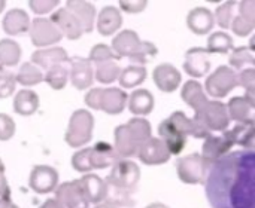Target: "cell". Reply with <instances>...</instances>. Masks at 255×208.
Masks as SVG:
<instances>
[{"label":"cell","instance_id":"cell-51","mask_svg":"<svg viewBox=\"0 0 255 208\" xmlns=\"http://www.w3.org/2000/svg\"><path fill=\"white\" fill-rule=\"evenodd\" d=\"M100 94H102V88H93L88 91V94L85 95L84 101L90 109L99 110V104H100Z\"/></svg>","mask_w":255,"mask_h":208},{"label":"cell","instance_id":"cell-9","mask_svg":"<svg viewBox=\"0 0 255 208\" xmlns=\"http://www.w3.org/2000/svg\"><path fill=\"white\" fill-rule=\"evenodd\" d=\"M208 170L206 161L199 155H190L178 162L179 177L185 183H199L203 180Z\"/></svg>","mask_w":255,"mask_h":208},{"label":"cell","instance_id":"cell-28","mask_svg":"<svg viewBox=\"0 0 255 208\" xmlns=\"http://www.w3.org/2000/svg\"><path fill=\"white\" fill-rule=\"evenodd\" d=\"M57 183V173L49 167H36L30 177V185L36 192H49Z\"/></svg>","mask_w":255,"mask_h":208},{"label":"cell","instance_id":"cell-23","mask_svg":"<svg viewBox=\"0 0 255 208\" xmlns=\"http://www.w3.org/2000/svg\"><path fill=\"white\" fill-rule=\"evenodd\" d=\"M254 100L248 97H233L227 104V113L230 121L235 122H247L253 119V110H254Z\"/></svg>","mask_w":255,"mask_h":208},{"label":"cell","instance_id":"cell-47","mask_svg":"<svg viewBox=\"0 0 255 208\" xmlns=\"http://www.w3.org/2000/svg\"><path fill=\"white\" fill-rule=\"evenodd\" d=\"M15 133V122L13 119L6 115L0 113V140H9Z\"/></svg>","mask_w":255,"mask_h":208},{"label":"cell","instance_id":"cell-44","mask_svg":"<svg viewBox=\"0 0 255 208\" xmlns=\"http://www.w3.org/2000/svg\"><path fill=\"white\" fill-rule=\"evenodd\" d=\"M15 74L9 71H1L0 73V98H7L13 94L15 91Z\"/></svg>","mask_w":255,"mask_h":208},{"label":"cell","instance_id":"cell-15","mask_svg":"<svg viewBox=\"0 0 255 208\" xmlns=\"http://www.w3.org/2000/svg\"><path fill=\"white\" fill-rule=\"evenodd\" d=\"M139 158L142 162L155 165V164H163L169 159L170 153L166 147V144L160 139H148L140 147H139Z\"/></svg>","mask_w":255,"mask_h":208},{"label":"cell","instance_id":"cell-55","mask_svg":"<svg viewBox=\"0 0 255 208\" xmlns=\"http://www.w3.org/2000/svg\"><path fill=\"white\" fill-rule=\"evenodd\" d=\"M149 208H166L164 206H161V204H154V206H151Z\"/></svg>","mask_w":255,"mask_h":208},{"label":"cell","instance_id":"cell-2","mask_svg":"<svg viewBox=\"0 0 255 208\" xmlns=\"http://www.w3.org/2000/svg\"><path fill=\"white\" fill-rule=\"evenodd\" d=\"M151 139V125L143 118H133L126 125L115 130L117 150L124 156H131L139 152V147Z\"/></svg>","mask_w":255,"mask_h":208},{"label":"cell","instance_id":"cell-50","mask_svg":"<svg viewBox=\"0 0 255 208\" xmlns=\"http://www.w3.org/2000/svg\"><path fill=\"white\" fill-rule=\"evenodd\" d=\"M239 12L242 18H245L247 21L255 24V4L253 0H245L239 3Z\"/></svg>","mask_w":255,"mask_h":208},{"label":"cell","instance_id":"cell-39","mask_svg":"<svg viewBox=\"0 0 255 208\" xmlns=\"http://www.w3.org/2000/svg\"><path fill=\"white\" fill-rule=\"evenodd\" d=\"M254 61L253 51L247 46H239L233 49L230 55V66L235 69H244L245 64H254Z\"/></svg>","mask_w":255,"mask_h":208},{"label":"cell","instance_id":"cell-27","mask_svg":"<svg viewBox=\"0 0 255 208\" xmlns=\"http://www.w3.org/2000/svg\"><path fill=\"white\" fill-rule=\"evenodd\" d=\"M181 97L194 110V113L199 112L208 101V97H206L202 85L196 80H188L184 83V86L181 89Z\"/></svg>","mask_w":255,"mask_h":208},{"label":"cell","instance_id":"cell-58","mask_svg":"<svg viewBox=\"0 0 255 208\" xmlns=\"http://www.w3.org/2000/svg\"><path fill=\"white\" fill-rule=\"evenodd\" d=\"M99 208H111V207H99Z\"/></svg>","mask_w":255,"mask_h":208},{"label":"cell","instance_id":"cell-20","mask_svg":"<svg viewBox=\"0 0 255 208\" xmlns=\"http://www.w3.org/2000/svg\"><path fill=\"white\" fill-rule=\"evenodd\" d=\"M97 31L102 36H112L123 25V15L115 6H105L97 15Z\"/></svg>","mask_w":255,"mask_h":208},{"label":"cell","instance_id":"cell-48","mask_svg":"<svg viewBox=\"0 0 255 208\" xmlns=\"http://www.w3.org/2000/svg\"><path fill=\"white\" fill-rule=\"evenodd\" d=\"M73 167L78 171H88L91 168L90 164V149H82L73 156Z\"/></svg>","mask_w":255,"mask_h":208},{"label":"cell","instance_id":"cell-22","mask_svg":"<svg viewBox=\"0 0 255 208\" xmlns=\"http://www.w3.org/2000/svg\"><path fill=\"white\" fill-rule=\"evenodd\" d=\"M1 28L9 36L27 33L30 28V18L22 9H10L6 12L1 21Z\"/></svg>","mask_w":255,"mask_h":208},{"label":"cell","instance_id":"cell-11","mask_svg":"<svg viewBox=\"0 0 255 208\" xmlns=\"http://www.w3.org/2000/svg\"><path fill=\"white\" fill-rule=\"evenodd\" d=\"M152 79L157 85V88L163 92H173L181 85V73L179 70L167 63L158 64L152 71Z\"/></svg>","mask_w":255,"mask_h":208},{"label":"cell","instance_id":"cell-19","mask_svg":"<svg viewBox=\"0 0 255 208\" xmlns=\"http://www.w3.org/2000/svg\"><path fill=\"white\" fill-rule=\"evenodd\" d=\"M214 24H215L214 13L208 7L199 6L188 12L187 25L196 34H208L214 28Z\"/></svg>","mask_w":255,"mask_h":208},{"label":"cell","instance_id":"cell-1","mask_svg":"<svg viewBox=\"0 0 255 208\" xmlns=\"http://www.w3.org/2000/svg\"><path fill=\"white\" fill-rule=\"evenodd\" d=\"M254 153L224 155L209 173L206 194L214 208H254Z\"/></svg>","mask_w":255,"mask_h":208},{"label":"cell","instance_id":"cell-25","mask_svg":"<svg viewBox=\"0 0 255 208\" xmlns=\"http://www.w3.org/2000/svg\"><path fill=\"white\" fill-rule=\"evenodd\" d=\"M58 200L69 208H87L88 200L82 191L81 183H66L58 189Z\"/></svg>","mask_w":255,"mask_h":208},{"label":"cell","instance_id":"cell-3","mask_svg":"<svg viewBox=\"0 0 255 208\" xmlns=\"http://www.w3.org/2000/svg\"><path fill=\"white\" fill-rule=\"evenodd\" d=\"M93 127H94V118L88 110L79 109L73 112L69 121L66 141L72 147H79V146L87 144L91 140Z\"/></svg>","mask_w":255,"mask_h":208},{"label":"cell","instance_id":"cell-7","mask_svg":"<svg viewBox=\"0 0 255 208\" xmlns=\"http://www.w3.org/2000/svg\"><path fill=\"white\" fill-rule=\"evenodd\" d=\"M69 79L76 89H87L93 85L94 70L88 58H69Z\"/></svg>","mask_w":255,"mask_h":208},{"label":"cell","instance_id":"cell-12","mask_svg":"<svg viewBox=\"0 0 255 208\" xmlns=\"http://www.w3.org/2000/svg\"><path fill=\"white\" fill-rule=\"evenodd\" d=\"M142 40L139 39L137 33L133 30H123L112 39L111 49L118 58H131L140 48Z\"/></svg>","mask_w":255,"mask_h":208},{"label":"cell","instance_id":"cell-49","mask_svg":"<svg viewBox=\"0 0 255 208\" xmlns=\"http://www.w3.org/2000/svg\"><path fill=\"white\" fill-rule=\"evenodd\" d=\"M146 6H148L146 0H121L120 1L121 10H124L127 13H139V12L145 10Z\"/></svg>","mask_w":255,"mask_h":208},{"label":"cell","instance_id":"cell-6","mask_svg":"<svg viewBox=\"0 0 255 208\" xmlns=\"http://www.w3.org/2000/svg\"><path fill=\"white\" fill-rule=\"evenodd\" d=\"M30 37L34 46L48 48L54 43H58L63 39V34L55 27V24L49 18H36L30 22Z\"/></svg>","mask_w":255,"mask_h":208},{"label":"cell","instance_id":"cell-43","mask_svg":"<svg viewBox=\"0 0 255 208\" xmlns=\"http://www.w3.org/2000/svg\"><path fill=\"white\" fill-rule=\"evenodd\" d=\"M238 85H242L247 91L248 98L254 100L255 92V70L254 69H244L239 74H238Z\"/></svg>","mask_w":255,"mask_h":208},{"label":"cell","instance_id":"cell-30","mask_svg":"<svg viewBox=\"0 0 255 208\" xmlns=\"http://www.w3.org/2000/svg\"><path fill=\"white\" fill-rule=\"evenodd\" d=\"M146 79V69L145 66H128L126 69L121 70L120 76H118V80H120V85L123 88H136L139 85L143 83V80Z\"/></svg>","mask_w":255,"mask_h":208},{"label":"cell","instance_id":"cell-37","mask_svg":"<svg viewBox=\"0 0 255 208\" xmlns=\"http://www.w3.org/2000/svg\"><path fill=\"white\" fill-rule=\"evenodd\" d=\"M81 186H82V191H84L87 200H90L93 203H99L100 200L105 198L106 188H105V183L97 176L84 177L81 180Z\"/></svg>","mask_w":255,"mask_h":208},{"label":"cell","instance_id":"cell-31","mask_svg":"<svg viewBox=\"0 0 255 208\" xmlns=\"http://www.w3.org/2000/svg\"><path fill=\"white\" fill-rule=\"evenodd\" d=\"M233 144H242L251 147L254 143V119L239 122L232 131H227Z\"/></svg>","mask_w":255,"mask_h":208},{"label":"cell","instance_id":"cell-52","mask_svg":"<svg viewBox=\"0 0 255 208\" xmlns=\"http://www.w3.org/2000/svg\"><path fill=\"white\" fill-rule=\"evenodd\" d=\"M40 208H63L57 201H46L45 206H42Z\"/></svg>","mask_w":255,"mask_h":208},{"label":"cell","instance_id":"cell-21","mask_svg":"<svg viewBox=\"0 0 255 208\" xmlns=\"http://www.w3.org/2000/svg\"><path fill=\"white\" fill-rule=\"evenodd\" d=\"M232 146H233V143H232L227 131L221 137L209 136L205 141V146H203V159L206 161V164L208 162H217L220 158H223L230 150Z\"/></svg>","mask_w":255,"mask_h":208},{"label":"cell","instance_id":"cell-35","mask_svg":"<svg viewBox=\"0 0 255 208\" xmlns=\"http://www.w3.org/2000/svg\"><path fill=\"white\" fill-rule=\"evenodd\" d=\"M121 73V67L118 64V61L115 60H109V61H103L96 64V70H94V77L103 83V85H109L112 82H115L118 79Z\"/></svg>","mask_w":255,"mask_h":208},{"label":"cell","instance_id":"cell-17","mask_svg":"<svg viewBox=\"0 0 255 208\" xmlns=\"http://www.w3.org/2000/svg\"><path fill=\"white\" fill-rule=\"evenodd\" d=\"M66 9L73 13V16L79 21L84 33H90L96 22V7L90 1L84 0H69L66 1Z\"/></svg>","mask_w":255,"mask_h":208},{"label":"cell","instance_id":"cell-42","mask_svg":"<svg viewBox=\"0 0 255 208\" xmlns=\"http://www.w3.org/2000/svg\"><path fill=\"white\" fill-rule=\"evenodd\" d=\"M90 63H103V61H109V60H115L118 61L120 58L114 54V51L111 49V46L108 45H103V43H99L96 46H93L91 52H90Z\"/></svg>","mask_w":255,"mask_h":208},{"label":"cell","instance_id":"cell-4","mask_svg":"<svg viewBox=\"0 0 255 208\" xmlns=\"http://www.w3.org/2000/svg\"><path fill=\"white\" fill-rule=\"evenodd\" d=\"M194 116L203 124V127L211 133V131H226L230 118L227 113V107L224 103L218 100H208L206 104L194 113Z\"/></svg>","mask_w":255,"mask_h":208},{"label":"cell","instance_id":"cell-54","mask_svg":"<svg viewBox=\"0 0 255 208\" xmlns=\"http://www.w3.org/2000/svg\"><path fill=\"white\" fill-rule=\"evenodd\" d=\"M3 191H4V183H3V180L0 179V194H1Z\"/></svg>","mask_w":255,"mask_h":208},{"label":"cell","instance_id":"cell-46","mask_svg":"<svg viewBox=\"0 0 255 208\" xmlns=\"http://www.w3.org/2000/svg\"><path fill=\"white\" fill-rule=\"evenodd\" d=\"M58 0H30L28 6L30 9L37 13V15H45L49 13L51 10H54L58 6Z\"/></svg>","mask_w":255,"mask_h":208},{"label":"cell","instance_id":"cell-59","mask_svg":"<svg viewBox=\"0 0 255 208\" xmlns=\"http://www.w3.org/2000/svg\"><path fill=\"white\" fill-rule=\"evenodd\" d=\"M1 71H3V70H1V67H0V73H1Z\"/></svg>","mask_w":255,"mask_h":208},{"label":"cell","instance_id":"cell-34","mask_svg":"<svg viewBox=\"0 0 255 208\" xmlns=\"http://www.w3.org/2000/svg\"><path fill=\"white\" fill-rule=\"evenodd\" d=\"M43 80L55 91L63 89L66 86L67 80H69V66H67V63L57 64V66H52L51 69H48L46 73H43Z\"/></svg>","mask_w":255,"mask_h":208},{"label":"cell","instance_id":"cell-29","mask_svg":"<svg viewBox=\"0 0 255 208\" xmlns=\"http://www.w3.org/2000/svg\"><path fill=\"white\" fill-rule=\"evenodd\" d=\"M39 107V97L31 89H21L13 98V110L21 116L33 115Z\"/></svg>","mask_w":255,"mask_h":208},{"label":"cell","instance_id":"cell-8","mask_svg":"<svg viewBox=\"0 0 255 208\" xmlns=\"http://www.w3.org/2000/svg\"><path fill=\"white\" fill-rule=\"evenodd\" d=\"M184 70L191 77H203L211 70L209 52L203 48H191L185 54Z\"/></svg>","mask_w":255,"mask_h":208},{"label":"cell","instance_id":"cell-10","mask_svg":"<svg viewBox=\"0 0 255 208\" xmlns=\"http://www.w3.org/2000/svg\"><path fill=\"white\" fill-rule=\"evenodd\" d=\"M49 19L55 24V27L60 30V33L64 37H67L69 40H78L84 34V30H82L79 21L66 7H61V9L55 10Z\"/></svg>","mask_w":255,"mask_h":208},{"label":"cell","instance_id":"cell-18","mask_svg":"<svg viewBox=\"0 0 255 208\" xmlns=\"http://www.w3.org/2000/svg\"><path fill=\"white\" fill-rule=\"evenodd\" d=\"M158 133H160V140L166 144L169 153H179L185 147L187 136L181 133L169 119H164L160 124Z\"/></svg>","mask_w":255,"mask_h":208},{"label":"cell","instance_id":"cell-53","mask_svg":"<svg viewBox=\"0 0 255 208\" xmlns=\"http://www.w3.org/2000/svg\"><path fill=\"white\" fill-rule=\"evenodd\" d=\"M4 6H6V1L4 0H0V13L4 10Z\"/></svg>","mask_w":255,"mask_h":208},{"label":"cell","instance_id":"cell-14","mask_svg":"<svg viewBox=\"0 0 255 208\" xmlns=\"http://www.w3.org/2000/svg\"><path fill=\"white\" fill-rule=\"evenodd\" d=\"M128 95L121 88H102L99 110L108 115H120L126 104Z\"/></svg>","mask_w":255,"mask_h":208},{"label":"cell","instance_id":"cell-36","mask_svg":"<svg viewBox=\"0 0 255 208\" xmlns=\"http://www.w3.org/2000/svg\"><path fill=\"white\" fill-rule=\"evenodd\" d=\"M114 149L106 143H97L90 149V164L91 168H105L112 164Z\"/></svg>","mask_w":255,"mask_h":208},{"label":"cell","instance_id":"cell-24","mask_svg":"<svg viewBox=\"0 0 255 208\" xmlns=\"http://www.w3.org/2000/svg\"><path fill=\"white\" fill-rule=\"evenodd\" d=\"M137 179H139V168L130 161L118 162L111 174V182L120 188H130L137 182Z\"/></svg>","mask_w":255,"mask_h":208},{"label":"cell","instance_id":"cell-60","mask_svg":"<svg viewBox=\"0 0 255 208\" xmlns=\"http://www.w3.org/2000/svg\"><path fill=\"white\" fill-rule=\"evenodd\" d=\"M9 208H15V207H9Z\"/></svg>","mask_w":255,"mask_h":208},{"label":"cell","instance_id":"cell-41","mask_svg":"<svg viewBox=\"0 0 255 208\" xmlns=\"http://www.w3.org/2000/svg\"><path fill=\"white\" fill-rule=\"evenodd\" d=\"M236 1H226L223 4H220L215 10L214 19L218 22L220 27L223 28H230V24L233 21V7H235Z\"/></svg>","mask_w":255,"mask_h":208},{"label":"cell","instance_id":"cell-33","mask_svg":"<svg viewBox=\"0 0 255 208\" xmlns=\"http://www.w3.org/2000/svg\"><path fill=\"white\" fill-rule=\"evenodd\" d=\"M15 80L22 85V86H33V85H37L43 80V71L34 66L31 61L28 63H22L16 76H15Z\"/></svg>","mask_w":255,"mask_h":208},{"label":"cell","instance_id":"cell-57","mask_svg":"<svg viewBox=\"0 0 255 208\" xmlns=\"http://www.w3.org/2000/svg\"><path fill=\"white\" fill-rule=\"evenodd\" d=\"M1 170H3V167H1V162H0V174H1Z\"/></svg>","mask_w":255,"mask_h":208},{"label":"cell","instance_id":"cell-40","mask_svg":"<svg viewBox=\"0 0 255 208\" xmlns=\"http://www.w3.org/2000/svg\"><path fill=\"white\" fill-rule=\"evenodd\" d=\"M155 55H157V46L151 42H142L139 51L130 58V61L133 63V66H143Z\"/></svg>","mask_w":255,"mask_h":208},{"label":"cell","instance_id":"cell-45","mask_svg":"<svg viewBox=\"0 0 255 208\" xmlns=\"http://www.w3.org/2000/svg\"><path fill=\"white\" fill-rule=\"evenodd\" d=\"M255 24L253 22H250V21H247L245 18H242V16H236V18H233V21H232V24H230V28L233 30V33L236 34V36H241V37H245V36H248L253 30H254Z\"/></svg>","mask_w":255,"mask_h":208},{"label":"cell","instance_id":"cell-5","mask_svg":"<svg viewBox=\"0 0 255 208\" xmlns=\"http://www.w3.org/2000/svg\"><path fill=\"white\" fill-rule=\"evenodd\" d=\"M238 86V73L229 67L221 66L206 79V91L212 98H224Z\"/></svg>","mask_w":255,"mask_h":208},{"label":"cell","instance_id":"cell-16","mask_svg":"<svg viewBox=\"0 0 255 208\" xmlns=\"http://www.w3.org/2000/svg\"><path fill=\"white\" fill-rule=\"evenodd\" d=\"M31 63L34 66H37L40 70H48L52 66L57 64H64L69 63V55L66 52V49L60 48V46H52V48H43L39 51H34L31 55Z\"/></svg>","mask_w":255,"mask_h":208},{"label":"cell","instance_id":"cell-32","mask_svg":"<svg viewBox=\"0 0 255 208\" xmlns=\"http://www.w3.org/2000/svg\"><path fill=\"white\" fill-rule=\"evenodd\" d=\"M21 58V48L12 39L0 40V67H13Z\"/></svg>","mask_w":255,"mask_h":208},{"label":"cell","instance_id":"cell-56","mask_svg":"<svg viewBox=\"0 0 255 208\" xmlns=\"http://www.w3.org/2000/svg\"><path fill=\"white\" fill-rule=\"evenodd\" d=\"M0 208H9V207H7V206H6L4 203H0Z\"/></svg>","mask_w":255,"mask_h":208},{"label":"cell","instance_id":"cell-26","mask_svg":"<svg viewBox=\"0 0 255 208\" xmlns=\"http://www.w3.org/2000/svg\"><path fill=\"white\" fill-rule=\"evenodd\" d=\"M128 100V109L136 116H145L149 115L154 109V95L143 88H139L130 94Z\"/></svg>","mask_w":255,"mask_h":208},{"label":"cell","instance_id":"cell-38","mask_svg":"<svg viewBox=\"0 0 255 208\" xmlns=\"http://www.w3.org/2000/svg\"><path fill=\"white\" fill-rule=\"evenodd\" d=\"M232 49H233V40L227 33L217 31L209 36L208 48H206L209 54H227Z\"/></svg>","mask_w":255,"mask_h":208},{"label":"cell","instance_id":"cell-13","mask_svg":"<svg viewBox=\"0 0 255 208\" xmlns=\"http://www.w3.org/2000/svg\"><path fill=\"white\" fill-rule=\"evenodd\" d=\"M167 119L185 136H193L197 139H208L211 136V133L203 127V124L196 116L188 118L184 112L178 110V112H173Z\"/></svg>","mask_w":255,"mask_h":208}]
</instances>
